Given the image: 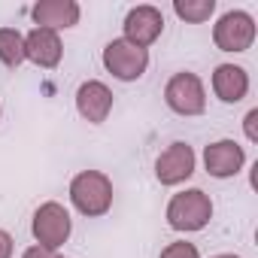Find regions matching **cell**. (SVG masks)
Instances as JSON below:
<instances>
[{"label":"cell","mask_w":258,"mask_h":258,"mask_svg":"<svg viewBox=\"0 0 258 258\" xmlns=\"http://www.w3.org/2000/svg\"><path fill=\"white\" fill-rule=\"evenodd\" d=\"M67 201L79 216L100 219L112 210V201H115L112 179L103 170H79L67 185Z\"/></svg>","instance_id":"6da1fadb"},{"label":"cell","mask_w":258,"mask_h":258,"mask_svg":"<svg viewBox=\"0 0 258 258\" xmlns=\"http://www.w3.org/2000/svg\"><path fill=\"white\" fill-rule=\"evenodd\" d=\"M213 213H216L213 198L204 188H182L167 201L164 219L167 228L176 234H198L213 222Z\"/></svg>","instance_id":"7a4b0ae2"},{"label":"cell","mask_w":258,"mask_h":258,"mask_svg":"<svg viewBox=\"0 0 258 258\" xmlns=\"http://www.w3.org/2000/svg\"><path fill=\"white\" fill-rule=\"evenodd\" d=\"M164 106L173 115H182V118L204 115L207 112V85H204V79L191 70L173 73L164 85Z\"/></svg>","instance_id":"3957f363"},{"label":"cell","mask_w":258,"mask_h":258,"mask_svg":"<svg viewBox=\"0 0 258 258\" xmlns=\"http://www.w3.org/2000/svg\"><path fill=\"white\" fill-rule=\"evenodd\" d=\"M70 234H73V219H70V210L61 201H46L34 210L31 237H34L37 246L61 252V246L70 240Z\"/></svg>","instance_id":"277c9868"},{"label":"cell","mask_w":258,"mask_h":258,"mask_svg":"<svg viewBox=\"0 0 258 258\" xmlns=\"http://www.w3.org/2000/svg\"><path fill=\"white\" fill-rule=\"evenodd\" d=\"M100 64H103V70H106L112 79H118V82H137V79H143L146 70H149V49H140V46H134V43L115 37V40H109V43L103 46Z\"/></svg>","instance_id":"5b68a950"},{"label":"cell","mask_w":258,"mask_h":258,"mask_svg":"<svg viewBox=\"0 0 258 258\" xmlns=\"http://www.w3.org/2000/svg\"><path fill=\"white\" fill-rule=\"evenodd\" d=\"M255 37H258V25L246 10H228L213 25V43L219 52H228V55L249 52L255 46Z\"/></svg>","instance_id":"8992f818"},{"label":"cell","mask_w":258,"mask_h":258,"mask_svg":"<svg viewBox=\"0 0 258 258\" xmlns=\"http://www.w3.org/2000/svg\"><path fill=\"white\" fill-rule=\"evenodd\" d=\"M195 170H198V155H195V149H191L188 143H182V140L170 143V146H167L164 152H158V158H155V179H158V185H164V188L185 185V182L195 176Z\"/></svg>","instance_id":"52a82bcc"},{"label":"cell","mask_w":258,"mask_h":258,"mask_svg":"<svg viewBox=\"0 0 258 258\" xmlns=\"http://www.w3.org/2000/svg\"><path fill=\"white\" fill-rule=\"evenodd\" d=\"M164 34V13L152 4H140V7H131L124 13V22H121V40L134 43L140 49H149L161 40Z\"/></svg>","instance_id":"ba28073f"},{"label":"cell","mask_w":258,"mask_h":258,"mask_svg":"<svg viewBox=\"0 0 258 258\" xmlns=\"http://www.w3.org/2000/svg\"><path fill=\"white\" fill-rule=\"evenodd\" d=\"M243 167H246V149L237 140L222 137L204 146V170L213 179H234L237 173H243Z\"/></svg>","instance_id":"9c48e42d"},{"label":"cell","mask_w":258,"mask_h":258,"mask_svg":"<svg viewBox=\"0 0 258 258\" xmlns=\"http://www.w3.org/2000/svg\"><path fill=\"white\" fill-rule=\"evenodd\" d=\"M73 103H76V112L82 121L88 124H103L112 112V103H115V94L106 82L100 79H85L79 82L76 94H73Z\"/></svg>","instance_id":"30bf717a"},{"label":"cell","mask_w":258,"mask_h":258,"mask_svg":"<svg viewBox=\"0 0 258 258\" xmlns=\"http://www.w3.org/2000/svg\"><path fill=\"white\" fill-rule=\"evenodd\" d=\"M82 19V7L76 0H37L31 7V22L34 28H46V31H70L76 28Z\"/></svg>","instance_id":"8fae6325"},{"label":"cell","mask_w":258,"mask_h":258,"mask_svg":"<svg viewBox=\"0 0 258 258\" xmlns=\"http://www.w3.org/2000/svg\"><path fill=\"white\" fill-rule=\"evenodd\" d=\"M61 58H64L61 34L46 31V28H31L25 34V61H31L40 70H55Z\"/></svg>","instance_id":"7c38bea8"},{"label":"cell","mask_w":258,"mask_h":258,"mask_svg":"<svg viewBox=\"0 0 258 258\" xmlns=\"http://www.w3.org/2000/svg\"><path fill=\"white\" fill-rule=\"evenodd\" d=\"M210 85H213V94L222 103L234 106V103H240V100L249 97L252 79H249V70L243 64H219L213 70V76H210Z\"/></svg>","instance_id":"4fadbf2b"},{"label":"cell","mask_w":258,"mask_h":258,"mask_svg":"<svg viewBox=\"0 0 258 258\" xmlns=\"http://www.w3.org/2000/svg\"><path fill=\"white\" fill-rule=\"evenodd\" d=\"M0 64L10 70L25 64V34L19 28H0Z\"/></svg>","instance_id":"5bb4252c"},{"label":"cell","mask_w":258,"mask_h":258,"mask_svg":"<svg viewBox=\"0 0 258 258\" xmlns=\"http://www.w3.org/2000/svg\"><path fill=\"white\" fill-rule=\"evenodd\" d=\"M170 10L185 25H207L216 16V0H173Z\"/></svg>","instance_id":"9a60e30c"},{"label":"cell","mask_w":258,"mask_h":258,"mask_svg":"<svg viewBox=\"0 0 258 258\" xmlns=\"http://www.w3.org/2000/svg\"><path fill=\"white\" fill-rule=\"evenodd\" d=\"M158 258H201V249L195 243H188V240H173V243H167L161 249Z\"/></svg>","instance_id":"2e32d148"},{"label":"cell","mask_w":258,"mask_h":258,"mask_svg":"<svg viewBox=\"0 0 258 258\" xmlns=\"http://www.w3.org/2000/svg\"><path fill=\"white\" fill-rule=\"evenodd\" d=\"M243 137L249 143H258V106H252L246 115H243Z\"/></svg>","instance_id":"e0dca14e"},{"label":"cell","mask_w":258,"mask_h":258,"mask_svg":"<svg viewBox=\"0 0 258 258\" xmlns=\"http://www.w3.org/2000/svg\"><path fill=\"white\" fill-rule=\"evenodd\" d=\"M13 255H16V240L10 231L0 228V258H13Z\"/></svg>","instance_id":"ac0fdd59"},{"label":"cell","mask_w":258,"mask_h":258,"mask_svg":"<svg viewBox=\"0 0 258 258\" xmlns=\"http://www.w3.org/2000/svg\"><path fill=\"white\" fill-rule=\"evenodd\" d=\"M22 258H61V252H52V249H43V246H28L25 252H22Z\"/></svg>","instance_id":"d6986e66"},{"label":"cell","mask_w":258,"mask_h":258,"mask_svg":"<svg viewBox=\"0 0 258 258\" xmlns=\"http://www.w3.org/2000/svg\"><path fill=\"white\" fill-rule=\"evenodd\" d=\"M210 258H243V255H234V252H219V255H210Z\"/></svg>","instance_id":"ffe728a7"},{"label":"cell","mask_w":258,"mask_h":258,"mask_svg":"<svg viewBox=\"0 0 258 258\" xmlns=\"http://www.w3.org/2000/svg\"><path fill=\"white\" fill-rule=\"evenodd\" d=\"M0 118H4V106H0Z\"/></svg>","instance_id":"44dd1931"}]
</instances>
